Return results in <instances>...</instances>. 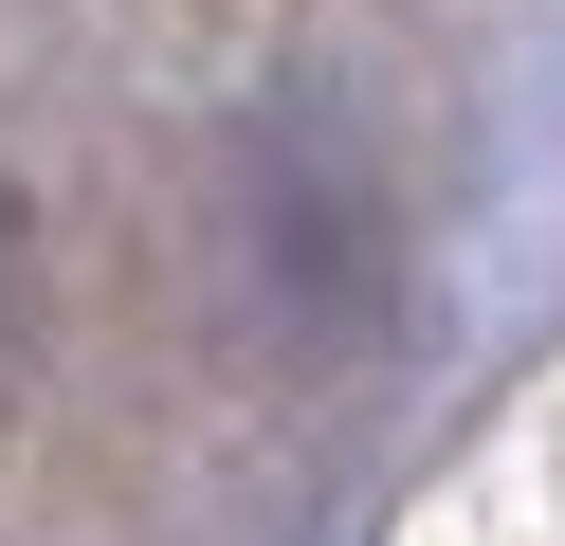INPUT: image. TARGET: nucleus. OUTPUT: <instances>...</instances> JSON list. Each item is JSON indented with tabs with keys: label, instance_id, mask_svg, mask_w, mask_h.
<instances>
[{
	"label": "nucleus",
	"instance_id": "obj_1",
	"mask_svg": "<svg viewBox=\"0 0 565 546\" xmlns=\"http://www.w3.org/2000/svg\"><path fill=\"white\" fill-rule=\"evenodd\" d=\"M19 328H38V237H19V201H0V383H19Z\"/></svg>",
	"mask_w": 565,
	"mask_h": 546
}]
</instances>
